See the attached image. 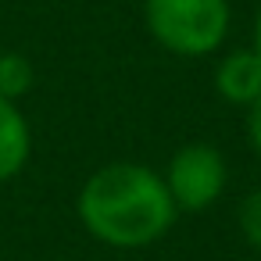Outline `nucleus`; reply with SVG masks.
I'll return each instance as SVG.
<instances>
[{"label":"nucleus","instance_id":"1","mask_svg":"<svg viewBox=\"0 0 261 261\" xmlns=\"http://www.w3.org/2000/svg\"><path fill=\"white\" fill-rule=\"evenodd\" d=\"M75 215L97 243L140 250L168 236L179 211L161 172L143 161H108L79 186Z\"/></svg>","mask_w":261,"mask_h":261},{"label":"nucleus","instance_id":"2","mask_svg":"<svg viewBox=\"0 0 261 261\" xmlns=\"http://www.w3.org/2000/svg\"><path fill=\"white\" fill-rule=\"evenodd\" d=\"M150 40L175 58H207L222 50L232 8L229 0H143Z\"/></svg>","mask_w":261,"mask_h":261},{"label":"nucleus","instance_id":"3","mask_svg":"<svg viewBox=\"0 0 261 261\" xmlns=\"http://www.w3.org/2000/svg\"><path fill=\"white\" fill-rule=\"evenodd\" d=\"M161 179L172 193L175 211L197 215V211H207L222 200V193L229 186V165L215 143L193 140V143H182L168 158Z\"/></svg>","mask_w":261,"mask_h":261},{"label":"nucleus","instance_id":"4","mask_svg":"<svg viewBox=\"0 0 261 261\" xmlns=\"http://www.w3.org/2000/svg\"><path fill=\"white\" fill-rule=\"evenodd\" d=\"M215 90L225 104L247 111L261 97V54L254 47L225 50L222 61L215 65Z\"/></svg>","mask_w":261,"mask_h":261},{"label":"nucleus","instance_id":"5","mask_svg":"<svg viewBox=\"0 0 261 261\" xmlns=\"http://www.w3.org/2000/svg\"><path fill=\"white\" fill-rule=\"evenodd\" d=\"M33 158V129L15 100L0 97V182H11L25 172Z\"/></svg>","mask_w":261,"mask_h":261},{"label":"nucleus","instance_id":"6","mask_svg":"<svg viewBox=\"0 0 261 261\" xmlns=\"http://www.w3.org/2000/svg\"><path fill=\"white\" fill-rule=\"evenodd\" d=\"M33 86H36V65L22 50H4L0 54V97L18 104Z\"/></svg>","mask_w":261,"mask_h":261},{"label":"nucleus","instance_id":"7","mask_svg":"<svg viewBox=\"0 0 261 261\" xmlns=\"http://www.w3.org/2000/svg\"><path fill=\"white\" fill-rule=\"evenodd\" d=\"M236 225H240V236L247 240V247H254L261 254V186L243 193V200L236 207Z\"/></svg>","mask_w":261,"mask_h":261},{"label":"nucleus","instance_id":"8","mask_svg":"<svg viewBox=\"0 0 261 261\" xmlns=\"http://www.w3.org/2000/svg\"><path fill=\"white\" fill-rule=\"evenodd\" d=\"M247 143H250V150L261 158V97L247 108Z\"/></svg>","mask_w":261,"mask_h":261},{"label":"nucleus","instance_id":"9","mask_svg":"<svg viewBox=\"0 0 261 261\" xmlns=\"http://www.w3.org/2000/svg\"><path fill=\"white\" fill-rule=\"evenodd\" d=\"M250 47L261 54V4H257V15H254V40H250Z\"/></svg>","mask_w":261,"mask_h":261}]
</instances>
